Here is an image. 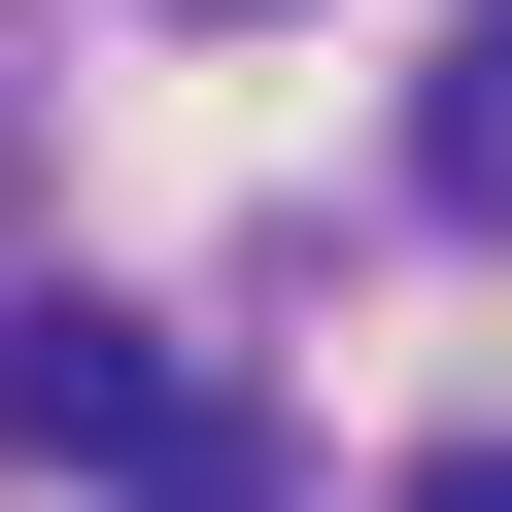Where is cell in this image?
<instances>
[{
	"label": "cell",
	"mask_w": 512,
	"mask_h": 512,
	"mask_svg": "<svg viewBox=\"0 0 512 512\" xmlns=\"http://www.w3.org/2000/svg\"><path fill=\"white\" fill-rule=\"evenodd\" d=\"M137 410H171V342H137V308H69V274H0V444H35V478H103Z\"/></svg>",
	"instance_id": "cell-1"
},
{
	"label": "cell",
	"mask_w": 512,
	"mask_h": 512,
	"mask_svg": "<svg viewBox=\"0 0 512 512\" xmlns=\"http://www.w3.org/2000/svg\"><path fill=\"white\" fill-rule=\"evenodd\" d=\"M410 171H444V205L512 239V0H478V35H444V103H410Z\"/></svg>",
	"instance_id": "cell-2"
},
{
	"label": "cell",
	"mask_w": 512,
	"mask_h": 512,
	"mask_svg": "<svg viewBox=\"0 0 512 512\" xmlns=\"http://www.w3.org/2000/svg\"><path fill=\"white\" fill-rule=\"evenodd\" d=\"M103 478H137V512H274V444H239V410H205V376H171V410H137V444H103Z\"/></svg>",
	"instance_id": "cell-3"
},
{
	"label": "cell",
	"mask_w": 512,
	"mask_h": 512,
	"mask_svg": "<svg viewBox=\"0 0 512 512\" xmlns=\"http://www.w3.org/2000/svg\"><path fill=\"white\" fill-rule=\"evenodd\" d=\"M410 512H512V444H410Z\"/></svg>",
	"instance_id": "cell-4"
},
{
	"label": "cell",
	"mask_w": 512,
	"mask_h": 512,
	"mask_svg": "<svg viewBox=\"0 0 512 512\" xmlns=\"http://www.w3.org/2000/svg\"><path fill=\"white\" fill-rule=\"evenodd\" d=\"M205 35H239V0H205Z\"/></svg>",
	"instance_id": "cell-5"
}]
</instances>
